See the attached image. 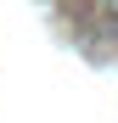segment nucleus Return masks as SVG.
I'll return each mask as SVG.
<instances>
[{"mask_svg":"<svg viewBox=\"0 0 118 123\" xmlns=\"http://www.w3.org/2000/svg\"><path fill=\"white\" fill-rule=\"evenodd\" d=\"M96 11H101V23H118V0H96Z\"/></svg>","mask_w":118,"mask_h":123,"instance_id":"nucleus-1","label":"nucleus"}]
</instances>
